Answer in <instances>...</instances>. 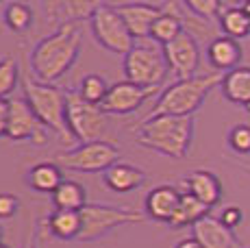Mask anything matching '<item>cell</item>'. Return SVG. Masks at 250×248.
I'll return each mask as SVG.
<instances>
[{
	"mask_svg": "<svg viewBox=\"0 0 250 248\" xmlns=\"http://www.w3.org/2000/svg\"><path fill=\"white\" fill-rule=\"evenodd\" d=\"M183 7H185L187 13H191V16L198 18V20L211 22V20H215V18H220L224 4L218 2V0H187V2H183Z\"/></svg>",
	"mask_w": 250,
	"mask_h": 248,
	"instance_id": "obj_30",
	"label": "cell"
},
{
	"mask_svg": "<svg viewBox=\"0 0 250 248\" xmlns=\"http://www.w3.org/2000/svg\"><path fill=\"white\" fill-rule=\"evenodd\" d=\"M167 61L163 55V48L155 41H139L133 46V50L124 57V76L126 81L148 89H159V85L166 81Z\"/></svg>",
	"mask_w": 250,
	"mask_h": 248,
	"instance_id": "obj_5",
	"label": "cell"
},
{
	"mask_svg": "<svg viewBox=\"0 0 250 248\" xmlns=\"http://www.w3.org/2000/svg\"><path fill=\"white\" fill-rule=\"evenodd\" d=\"M98 4L100 2H83V0H57V2H44V9L48 20L63 26L79 24L81 20H91Z\"/></svg>",
	"mask_w": 250,
	"mask_h": 248,
	"instance_id": "obj_19",
	"label": "cell"
},
{
	"mask_svg": "<svg viewBox=\"0 0 250 248\" xmlns=\"http://www.w3.org/2000/svg\"><path fill=\"white\" fill-rule=\"evenodd\" d=\"M142 146L170 159H183L194 140V116H148L135 128Z\"/></svg>",
	"mask_w": 250,
	"mask_h": 248,
	"instance_id": "obj_2",
	"label": "cell"
},
{
	"mask_svg": "<svg viewBox=\"0 0 250 248\" xmlns=\"http://www.w3.org/2000/svg\"><path fill=\"white\" fill-rule=\"evenodd\" d=\"M24 100L31 104L35 116L59 137L63 144H72L74 137L68 126V98L65 89L59 85H48L33 79L31 74L24 79Z\"/></svg>",
	"mask_w": 250,
	"mask_h": 248,
	"instance_id": "obj_4",
	"label": "cell"
},
{
	"mask_svg": "<svg viewBox=\"0 0 250 248\" xmlns=\"http://www.w3.org/2000/svg\"><path fill=\"white\" fill-rule=\"evenodd\" d=\"M242 46L237 40L227 35H218L209 41L207 46V61L213 68V72H222L227 74L230 70L239 68V61H242Z\"/></svg>",
	"mask_w": 250,
	"mask_h": 248,
	"instance_id": "obj_18",
	"label": "cell"
},
{
	"mask_svg": "<svg viewBox=\"0 0 250 248\" xmlns=\"http://www.w3.org/2000/svg\"><path fill=\"white\" fill-rule=\"evenodd\" d=\"M65 98H68V126L72 137L81 144L103 140L104 133L109 131V118L103 107L85 103L74 87L65 89Z\"/></svg>",
	"mask_w": 250,
	"mask_h": 248,
	"instance_id": "obj_9",
	"label": "cell"
},
{
	"mask_svg": "<svg viewBox=\"0 0 250 248\" xmlns=\"http://www.w3.org/2000/svg\"><path fill=\"white\" fill-rule=\"evenodd\" d=\"M115 9L122 16V20L126 22L135 41L150 40V28L157 18L163 13V4H152V2H120L115 4Z\"/></svg>",
	"mask_w": 250,
	"mask_h": 248,
	"instance_id": "obj_13",
	"label": "cell"
},
{
	"mask_svg": "<svg viewBox=\"0 0 250 248\" xmlns=\"http://www.w3.org/2000/svg\"><path fill=\"white\" fill-rule=\"evenodd\" d=\"M222 72H209V74H196L185 81H174L170 87L161 92L157 98L155 109L150 116H194L203 107L205 98L213 87H220L222 83Z\"/></svg>",
	"mask_w": 250,
	"mask_h": 248,
	"instance_id": "obj_3",
	"label": "cell"
},
{
	"mask_svg": "<svg viewBox=\"0 0 250 248\" xmlns=\"http://www.w3.org/2000/svg\"><path fill=\"white\" fill-rule=\"evenodd\" d=\"M83 46V33L79 24L57 26L55 33L42 37L28 55L31 76L42 83L55 85L79 59Z\"/></svg>",
	"mask_w": 250,
	"mask_h": 248,
	"instance_id": "obj_1",
	"label": "cell"
},
{
	"mask_svg": "<svg viewBox=\"0 0 250 248\" xmlns=\"http://www.w3.org/2000/svg\"><path fill=\"white\" fill-rule=\"evenodd\" d=\"M181 187H183V192L196 196L200 203H205L207 207H215V205L222 200V194H224L220 176L215 172H211V170H205V168L191 170L189 174L183 176Z\"/></svg>",
	"mask_w": 250,
	"mask_h": 248,
	"instance_id": "obj_15",
	"label": "cell"
},
{
	"mask_svg": "<svg viewBox=\"0 0 250 248\" xmlns=\"http://www.w3.org/2000/svg\"><path fill=\"white\" fill-rule=\"evenodd\" d=\"M218 22L227 37H233V40L239 41L250 35V18L244 4H224Z\"/></svg>",
	"mask_w": 250,
	"mask_h": 248,
	"instance_id": "obj_25",
	"label": "cell"
},
{
	"mask_svg": "<svg viewBox=\"0 0 250 248\" xmlns=\"http://www.w3.org/2000/svg\"><path fill=\"white\" fill-rule=\"evenodd\" d=\"M229 146L237 155H250V124H235L227 137Z\"/></svg>",
	"mask_w": 250,
	"mask_h": 248,
	"instance_id": "obj_31",
	"label": "cell"
},
{
	"mask_svg": "<svg viewBox=\"0 0 250 248\" xmlns=\"http://www.w3.org/2000/svg\"><path fill=\"white\" fill-rule=\"evenodd\" d=\"M89 26H91V35H94L96 44H100L104 50L113 52V55L126 57L133 50V46L137 44L135 37L128 31L126 22L118 13L115 4L100 2L98 9L94 11V16H91Z\"/></svg>",
	"mask_w": 250,
	"mask_h": 248,
	"instance_id": "obj_8",
	"label": "cell"
},
{
	"mask_svg": "<svg viewBox=\"0 0 250 248\" xmlns=\"http://www.w3.org/2000/svg\"><path fill=\"white\" fill-rule=\"evenodd\" d=\"M161 48L163 55H166L167 68L176 76V81H185L196 76L200 68V46L198 40L194 37V33L185 31L174 41H170L167 46H161Z\"/></svg>",
	"mask_w": 250,
	"mask_h": 248,
	"instance_id": "obj_11",
	"label": "cell"
},
{
	"mask_svg": "<svg viewBox=\"0 0 250 248\" xmlns=\"http://www.w3.org/2000/svg\"><path fill=\"white\" fill-rule=\"evenodd\" d=\"M7 124H9V100L0 98V137H7Z\"/></svg>",
	"mask_w": 250,
	"mask_h": 248,
	"instance_id": "obj_34",
	"label": "cell"
},
{
	"mask_svg": "<svg viewBox=\"0 0 250 248\" xmlns=\"http://www.w3.org/2000/svg\"><path fill=\"white\" fill-rule=\"evenodd\" d=\"M222 96L233 104H242L250 111V68L248 65H239V68L230 70L222 76Z\"/></svg>",
	"mask_w": 250,
	"mask_h": 248,
	"instance_id": "obj_22",
	"label": "cell"
},
{
	"mask_svg": "<svg viewBox=\"0 0 250 248\" xmlns=\"http://www.w3.org/2000/svg\"><path fill=\"white\" fill-rule=\"evenodd\" d=\"M22 248H37L35 244H33V242L31 240H28V242H24V244H22Z\"/></svg>",
	"mask_w": 250,
	"mask_h": 248,
	"instance_id": "obj_36",
	"label": "cell"
},
{
	"mask_svg": "<svg viewBox=\"0 0 250 248\" xmlns=\"http://www.w3.org/2000/svg\"><path fill=\"white\" fill-rule=\"evenodd\" d=\"M122 157V148L115 146L109 140L89 142V144H79L76 148L61 150L55 155V164L61 170H74V172L85 174H98L107 172L111 165H115Z\"/></svg>",
	"mask_w": 250,
	"mask_h": 248,
	"instance_id": "obj_6",
	"label": "cell"
},
{
	"mask_svg": "<svg viewBox=\"0 0 250 248\" xmlns=\"http://www.w3.org/2000/svg\"><path fill=\"white\" fill-rule=\"evenodd\" d=\"M40 227L48 231V235H55L59 240H79L83 220H81V211H55L46 216L40 222Z\"/></svg>",
	"mask_w": 250,
	"mask_h": 248,
	"instance_id": "obj_23",
	"label": "cell"
},
{
	"mask_svg": "<svg viewBox=\"0 0 250 248\" xmlns=\"http://www.w3.org/2000/svg\"><path fill=\"white\" fill-rule=\"evenodd\" d=\"M50 128L46 126L31 104L24 98H9V124L7 137L11 142H31L33 146H46L50 137Z\"/></svg>",
	"mask_w": 250,
	"mask_h": 248,
	"instance_id": "obj_10",
	"label": "cell"
},
{
	"mask_svg": "<svg viewBox=\"0 0 250 248\" xmlns=\"http://www.w3.org/2000/svg\"><path fill=\"white\" fill-rule=\"evenodd\" d=\"M26 185L37 194H55L57 187L63 183V170L55 164V161H40V164L31 165L24 176Z\"/></svg>",
	"mask_w": 250,
	"mask_h": 248,
	"instance_id": "obj_21",
	"label": "cell"
},
{
	"mask_svg": "<svg viewBox=\"0 0 250 248\" xmlns=\"http://www.w3.org/2000/svg\"><path fill=\"white\" fill-rule=\"evenodd\" d=\"M2 22L16 35H26L33 28V24H35V11L26 2H9L4 4Z\"/></svg>",
	"mask_w": 250,
	"mask_h": 248,
	"instance_id": "obj_27",
	"label": "cell"
},
{
	"mask_svg": "<svg viewBox=\"0 0 250 248\" xmlns=\"http://www.w3.org/2000/svg\"><path fill=\"white\" fill-rule=\"evenodd\" d=\"M239 165H242V168L246 170V172H250V164H239Z\"/></svg>",
	"mask_w": 250,
	"mask_h": 248,
	"instance_id": "obj_38",
	"label": "cell"
},
{
	"mask_svg": "<svg viewBox=\"0 0 250 248\" xmlns=\"http://www.w3.org/2000/svg\"><path fill=\"white\" fill-rule=\"evenodd\" d=\"M20 211V198L16 194L0 192V220H9V218L18 216Z\"/></svg>",
	"mask_w": 250,
	"mask_h": 248,
	"instance_id": "obj_32",
	"label": "cell"
},
{
	"mask_svg": "<svg viewBox=\"0 0 250 248\" xmlns=\"http://www.w3.org/2000/svg\"><path fill=\"white\" fill-rule=\"evenodd\" d=\"M103 179H104V185H107L111 192L128 194V192H135V189L142 187L148 181V174H146V170L137 168V165H133V164L118 161V164L111 165V168L103 174Z\"/></svg>",
	"mask_w": 250,
	"mask_h": 248,
	"instance_id": "obj_20",
	"label": "cell"
},
{
	"mask_svg": "<svg viewBox=\"0 0 250 248\" xmlns=\"http://www.w3.org/2000/svg\"><path fill=\"white\" fill-rule=\"evenodd\" d=\"M109 87L111 85L104 81V76H100V74H87V76H83V79L79 81V85H76V92H79V96L85 100V103H89V104H103L104 103V98H107V94H109Z\"/></svg>",
	"mask_w": 250,
	"mask_h": 248,
	"instance_id": "obj_28",
	"label": "cell"
},
{
	"mask_svg": "<svg viewBox=\"0 0 250 248\" xmlns=\"http://www.w3.org/2000/svg\"><path fill=\"white\" fill-rule=\"evenodd\" d=\"M218 218H220V222H222L224 227H229L230 231H235V228L244 222V211L237 207V205H229V207L222 209V213H220Z\"/></svg>",
	"mask_w": 250,
	"mask_h": 248,
	"instance_id": "obj_33",
	"label": "cell"
},
{
	"mask_svg": "<svg viewBox=\"0 0 250 248\" xmlns=\"http://www.w3.org/2000/svg\"><path fill=\"white\" fill-rule=\"evenodd\" d=\"M174 248H203V244H200L196 237H183V240Z\"/></svg>",
	"mask_w": 250,
	"mask_h": 248,
	"instance_id": "obj_35",
	"label": "cell"
},
{
	"mask_svg": "<svg viewBox=\"0 0 250 248\" xmlns=\"http://www.w3.org/2000/svg\"><path fill=\"white\" fill-rule=\"evenodd\" d=\"M83 228L76 242H91L109 235L113 228L126 227V224H142L146 222V213L137 211L133 207H118V205H94L89 203L81 209Z\"/></svg>",
	"mask_w": 250,
	"mask_h": 248,
	"instance_id": "obj_7",
	"label": "cell"
},
{
	"mask_svg": "<svg viewBox=\"0 0 250 248\" xmlns=\"http://www.w3.org/2000/svg\"><path fill=\"white\" fill-rule=\"evenodd\" d=\"M50 198L55 209H59V211H81V209H85L89 205L87 189L79 181H72V179H65Z\"/></svg>",
	"mask_w": 250,
	"mask_h": 248,
	"instance_id": "obj_24",
	"label": "cell"
},
{
	"mask_svg": "<svg viewBox=\"0 0 250 248\" xmlns=\"http://www.w3.org/2000/svg\"><path fill=\"white\" fill-rule=\"evenodd\" d=\"M191 237H196L203 248H244L235 231L224 227L220 218L211 216V213L191 227Z\"/></svg>",
	"mask_w": 250,
	"mask_h": 248,
	"instance_id": "obj_16",
	"label": "cell"
},
{
	"mask_svg": "<svg viewBox=\"0 0 250 248\" xmlns=\"http://www.w3.org/2000/svg\"><path fill=\"white\" fill-rule=\"evenodd\" d=\"M0 248H7V246H4V244H0Z\"/></svg>",
	"mask_w": 250,
	"mask_h": 248,
	"instance_id": "obj_40",
	"label": "cell"
},
{
	"mask_svg": "<svg viewBox=\"0 0 250 248\" xmlns=\"http://www.w3.org/2000/svg\"><path fill=\"white\" fill-rule=\"evenodd\" d=\"M244 9H246V13H248V18H250V2H244Z\"/></svg>",
	"mask_w": 250,
	"mask_h": 248,
	"instance_id": "obj_37",
	"label": "cell"
},
{
	"mask_svg": "<svg viewBox=\"0 0 250 248\" xmlns=\"http://www.w3.org/2000/svg\"><path fill=\"white\" fill-rule=\"evenodd\" d=\"M209 209L211 207H207L205 203H200L196 196L183 192L181 205H179L174 218H172V222L167 224V227L174 228V231H179V228H185V227H194L196 222H200L203 218L209 216Z\"/></svg>",
	"mask_w": 250,
	"mask_h": 248,
	"instance_id": "obj_26",
	"label": "cell"
},
{
	"mask_svg": "<svg viewBox=\"0 0 250 248\" xmlns=\"http://www.w3.org/2000/svg\"><path fill=\"white\" fill-rule=\"evenodd\" d=\"M0 244H2V227H0Z\"/></svg>",
	"mask_w": 250,
	"mask_h": 248,
	"instance_id": "obj_39",
	"label": "cell"
},
{
	"mask_svg": "<svg viewBox=\"0 0 250 248\" xmlns=\"http://www.w3.org/2000/svg\"><path fill=\"white\" fill-rule=\"evenodd\" d=\"M181 196L183 192L174 185H157L148 192L146 200H144V213L155 222L170 224L181 205Z\"/></svg>",
	"mask_w": 250,
	"mask_h": 248,
	"instance_id": "obj_14",
	"label": "cell"
},
{
	"mask_svg": "<svg viewBox=\"0 0 250 248\" xmlns=\"http://www.w3.org/2000/svg\"><path fill=\"white\" fill-rule=\"evenodd\" d=\"M183 2H163V13L155 20L150 28V40L159 46H167L179 35L187 31V24L183 20Z\"/></svg>",
	"mask_w": 250,
	"mask_h": 248,
	"instance_id": "obj_17",
	"label": "cell"
},
{
	"mask_svg": "<svg viewBox=\"0 0 250 248\" xmlns=\"http://www.w3.org/2000/svg\"><path fill=\"white\" fill-rule=\"evenodd\" d=\"M157 94V89H148V87H139V85L131 83V81H118L109 87V94L104 98V103L100 104L103 111L113 113V116H126L133 113L146 103L148 98H152Z\"/></svg>",
	"mask_w": 250,
	"mask_h": 248,
	"instance_id": "obj_12",
	"label": "cell"
},
{
	"mask_svg": "<svg viewBox=\"0 0 250 248\" xmlns=\"http://www.w3.org/2000/svg\"><path fill=\"white\" fill-rule=\"evenodd\" d=\"M18 79H20V70H18V61L13 57H0V98L9 100L13 89L18 87Z\"/></svg>",
	"mask_w": 250,
	"mask_h": 248,
	"instance_id": "obj_29",
	"label": "cell"
}]
</instances>
